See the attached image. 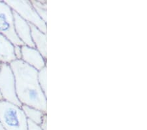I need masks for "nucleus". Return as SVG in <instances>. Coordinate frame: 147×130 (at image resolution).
I'll return each instance as SVG.
<instances>
[{"mask_svg": "<svg viewBox=\"0 0 147 130\" xmlns=\"http://www.w3.org/2000/svg\"><path fill=\"white\" fill-rule=\"evenodd\" d=\"M33 7L42 20H47V1L46 0H31Z\"/></svg>", "mask_w": 147, "mask_h": 130, "instance_id": "obj_11", "label": "nucleus"}, {"mask_svg": "<svg viewBox=\"0 0 147 130\" xmlns=\"http://www.w3.org/2000/svg\"><path fill=\"white\" fill-rule=\"evenodd\" d=\"M30 28L31 36H32V39L33 43H34V47L41 54V55L45 59H47V33L42 32L39 28L32 25H30Z\"/></svg>", "mask_w": 147, "mask_h": 130, "instance_id": "obj_8", "label": "nucleus"}, {"mask_svg": "<svg viewBox=\"0 0 147 130\" xmlns=\"http://www.w3.org/2000/svg\"><path fill=\"white\" fill-rule=\"evenodd\" d=\"M21 108L22 109L28 120H30L39 126L41 123L45 115L47 114V112H44L37 108L31 107V106L27 105H22L21 106Z\"/></svg>", "mask_w": 147, "mask_h": 130, "instance_id": "obj_10", "label": "nucleus"}, {"mask_svg": "<svg viewBox=\"0 0 147 130\" xmlns=\"http://www.w3.org/2000/svg\"><path fill=\"white\" fill-rule=\"evenodd\" d=\"M9 65L15 76L16 95L22 105L47 112V96L38 82V71L22 60H15Z\"/></svg>", "mask_w": 147, "mask_h": 130, "instance_id": "obj_1", "label": "nucleus"}, {"mask_svg": "<svg viewBox=\"0 0 147 130\" xmlns=\"http://www.w3.org/2000/svg\"><path fill=\"white\" fill-rule=\"evenodd\" d=\"M14 55L15 56L16 60L22 59V49L21 46H14Z\"/></svg>", "mask_w": 147, "mask_h": 130, "instance_id": "obj_13", "label": "nucleus"}, {"mask_svg": "<svg viewBox=\"0 0 147 130\" xmlns=\"http://www.w3.org/2000/svg\"><path fill=\"white\" fill-rule=\"evenodd\" d=\"M37 79L42 91L47 96V67L38 71Z\"/></svg>", "mask_w": 147, "mask_h": 130, "instance_id": "obj_12", "label": "nucleus"}, {"mask_svg": "<svg viewBox=\"0 0 147 130\" xmlns=\"http://www.w3.org/2000/svg\"><path fill=\"white\" fill-rule=\"evenodd\" d=\"M15 60L16 58L14 55V46L0 34V62L10 64Z\"/></svg>", "mask_w": 147, "mask_h": 130, "instance_id": "obj_9", "label": "nucleus"}, {"mask_svg": "<svg viewBox=\"0 0 147 130\" xmlns=\"http://www.w3.org/2000/svg\"><path fill=\"white\" fill-rule=\"evenodd\" d=\"M0 121L5 130H28V119L21 106L0 101Z\"/></svg>", "mask_w": 147, "mask_h": 130, "instance_id": "obj_2", "label": "nucleus"}, {"mask_svg": "<svg viewBox=\"0 0 147 130\" xmlns=\"http://www.w3.org/2000/svg\"><path fill=\"white\" fill-rule=\"evenodd\" d=\"M22 60L30 67L39 71L47 67V59L41 55L35 47L27 46H21Z\"/></svg>", "mask_w": 147, "mask_h": 130, "instance_id": "obj_6", "label": "nucleus"}, {"mask_svg": "<svg viewBox=\"0 0 147 130\" xmlns=\"http://www.w3.org/2000/svg\"><path fill=\"white\" fill-rule=\"evenodd\" d=\"M0 34L13 46H24L15 32L13 11L4 1H0Z\"/></svg>", "mask_w": 147, "mask_h": 130, "instance_id": "obj_5", "label": "nucleus"}, {"mask_svg": "<svg viewBox=\"0 0 147 130\" xmlns=\"http://www.w3.org/2000/svg\"><path fill=\"white\" fill-rule=\"evenodd\" d=\"M1 65H2V63L0 62V68H1Z\"/></svg>", "mask_w": 147, "mask_h": 130, "instance_id": "obj_18", "label": "nucleus"}, {"mask_svg": "<svg viewBox=\"0 0 147 130\" xmlns=\"http://www.w3.org/2000/svg\"><path fill=\"white\" fill-rule=\"evenodd\" d=\"M12 10L30 25L35 26L45 33L47 32V22L37 15L29 0L26 1H4Z\"/></svg>", "mask_w": 147, "mask_h": 130, "instance_id": "obj_3", "label": "nucleus"}, {"mask_svg": "<svg viewBox=\"0 0 147 130\" xmlns=\"http://www.w3.org/2000/svg\"><path fill=\"white\" fill-rule=\"evenodd\" d=\"M0 92L3 100L18 106H22L16 95L13 72L7 63H2L0 68Z\"/></svg>", "mask_w": 147, "mask_h": 130, "instance_id": "obj_4", "label": "nucleus"}, {"mask_svg": "<svg viewBox=\"0 0 147 130\" xmlns=\"http://www.w3.org/2000/svg\"><path fill=\"white\" fill-rule=\"evenodd\" d=\"M28 130H42L41 127L35 123L32 122L30 120H28Z\"/></svg>", "mask_w": 147, "mask_h": 130, "instance_id": "obj_14", "label": "nucleus"}, {"mask_svg": "<svg viewBox=\"0 0 147 130\" xmlns=\"http://www.w3.org/2000/svg\"><path fill=\"white\" fill-rule=\"evenodd\" d=\"M47 114L45 115V116L42 118V120L39 126L42 130H47Z\"/></svg>", "mask_w": 147, "mask_h": 130, "instance_id": "obj_15", "label": "nucleus"}, {"mask_svg": "<svg viewBox=\"0 0 147 130\" xmlns=\"http://www.w3.org/2000/svg\"><path fill=\"white\" fill-rule=\"evenodd\" d=\"M0 130H5V129L4 127H3V125H2L1 121H0Z\"/></svg>", "mask_w": 147, "mask_h": 130, "instance_id": "obj_16", "label": "nucleus"}, {"mask_svg": "<svg viewBox=\"0 0 147 130\" xmlns=\"http://www.w3.org/2000/svg\"><path fill=\"white\" fill-rule=\"evenodd\" d=\"M15 30L18 37L25 46L34 47L31 36L30 25L13 11Z\"/></svg>", "mask_w": 147, "mask_h": 130, "instance_id": "obj_7", "label": "nucleus"}, {"mask_svg": "<svg viewBox=\"0 0 147 130\" xmlns=\"http://www.w3.org/2000/svg\"><path fill=\"white\" fill-rule=\"evenodd\" d=\"M1 100H3V97H2L1 92H0V101H1Z\"/></svg>", "mask_w": 147, "mask_h": 130, "instance_id": "obj_17", "label": "nucleus"}]
</instances>
